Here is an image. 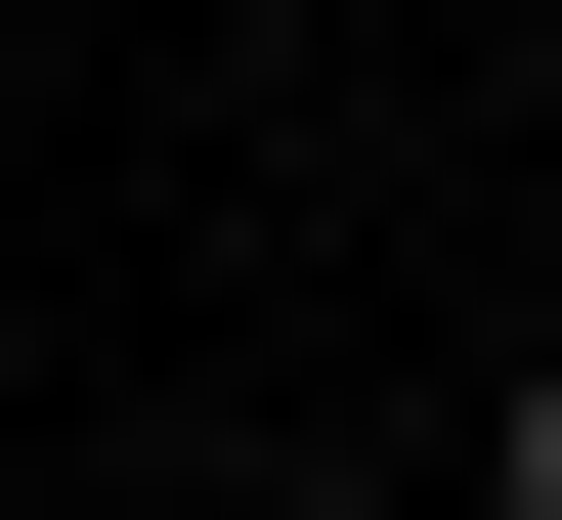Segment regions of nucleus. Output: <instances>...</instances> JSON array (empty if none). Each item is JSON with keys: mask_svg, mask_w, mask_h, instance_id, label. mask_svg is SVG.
<instances>
[{"mask_svg": "<svg viewBox=\"0 0 562 520\" xmlns=\"http://www.w3.org/2000/svg\"><path fill=\"white\" fill-rule=\"evenodd\" d=\"M476 520H562V390H519V434H476Z\"/></svg>", "mask_w": 562, "mask_h": 520, "instance_id": "nucleus-1", "label": "nucleus"}]
</instances>
